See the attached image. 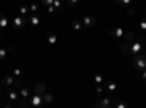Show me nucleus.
I'll use <instances>...</instances> for the list:
<instances>
[{"instance_id": "obj_1", "label": "nucleus", "mask_w": 146, "mask_h": 108, "mask_svg": "<svg viewBox=\"0 0 146 108\" xmlns=\"http://www.w3.org/2000/svg\"><path fill=\"white\" fill-rule=\"evenodd\" d=\"M133 66H135L137 70H145L146 69V54H143V53H139L137 54V57L133 60Z\"/></svg>"}, {"instance_id": "obj_2", "label": "nucleus", "mask_w": 146, "mask_h": 108, "mask_svg": "<svg viewBox=\"0 0 146 108\" xmlns=\"http://www.w3.org/2000/svg\"><path fill=\"white\" fill-rule=\"evenodd\" d=\"M2 83L3 86H15V88H21V80H15V78L12 75H5L2 78Z\"/></svg>"}, {"instance_id": "obj_3", "label": "nucleus", "mask_w": 146, "mask_h": 108, "mask_svg": "<svg viewBox=\"0 0 146 108\" xmlns=\"http://www.w3.org/2000/svg\"><path fill=\"white\" fill-rule=\"evenodd\" d=\"M29 104L34 108H41V107L45 105L44 99H42V95H40V93H35L34 97H29Z\"/></svg>"}, {"instance_id": "obj_4", "label": "nucleus", "mask_w": 146, "mask_h": 108, "mask_svg": "<svg viewBox=\"0 0 146 108\" xmlns=\"http://www.w3.org/2000/svg\"><path fill=\"white\" fill-rule=\"evenodd\" d=\"M142 48H143V45H142V41L140 40H136V41H131L130 42V51H131V54L142 53Z\"/></svg>"}, {"instance_id": "obj_5", "label": "nucleus", "mask_w": 146, "mask_h": 108, "mask_svg": "<svg viewBox=\"0 0 146 108\" xmlns=\"http://www.w3.org/2000/svg\"><path fill=\"white\" fill-rule=\"evenodd\" d=\"M25 23H27L25 16L19 15V16H15V18H13V22H12V25H13V28H15V29H21L23 25H25Z\"/></svg>"}, {"instance_id": "obj_6", "label": "nucleus", "mask_w": 146, "mask_h": 108, "mask_svg": "<svg viewBox=\"0 0 146 108\" xmlns=\"http://www.w3.org/2000/svg\"><path fill=\"white\" fill-rule=\"evenodd\" d=\"M96 23V19L94 18V16H83L82 18V25H83V28H92L94 25Z\"/></svg>"}, {"instance_id": "obj_7", "label": "nucleus", "mask_w": 146, "mask_h": 108, "mask_svg": "<svg viewBox=\"0 0 146 108\" xmlns=\"http://www.w3.org/2000/svg\"><path fill=\"white\" fill-rule=\"evenodd\" d=\"M110 34H111V37H113V38H123L124 29H123V28H118V27H114V28H111Z\"/></svg>"}, {"instance_id": "obj_8", "label": "nucleus", "mask_w": 146, "mask_h": 108, "mask_svg": "<svg viewBox=\"0 0 146 108\" xmlns=\"http://www.w3.org/2000/svg\"><path fill=\"white\" fill-rule=\"evenodd\" d=\"M28 22H29L31 27H38L41 21H40V16L36 15V13H31V15L28 16Z\"/></svg>"}, {"instance_id": "obj_9", "label": "nucleus", "mask_w": 146, "mask_h": 108, "mask_svg": "<svg viewBox=\"0 0 146 108\" xmlns=\"http://www.w3.org/2000/svg\"><path fill=\"white\" fill-rule=\"evenodd\" d=\"M95 105L98 108H108L110 105H111V101H110V98H100L95 102Z\"/></svg>"}, {"instance_id": "obj_10", "label": "nucleus", "mask_w": 146, "mask_h": 108, "mask_svg": "<svg viewBox=\"0 0 146 108\" xmlns=\"http://www.w3.org/2000/svg\"><path fill=\"white\" fill-rule=\"evenodd\" d=\"M108 92H111V93H114L115 91H117V83L115 82H113V80H108L107 83H105V86H104Z\"/></svg>"}, {"instance_id": "obj_11", "label": "nucleus", "mask_w": 146, "mask_h": 108, "mask_svg": "<svg viewBox=\"0 0 146 108\" xmlns=\"http://www.w3.org/2000/svg\"><path fill=\"white\" fill-rule=\"evenodd\" d=\"M47 41H48V44H50V45H56L57 44V35L53 31H50V32L47 34Z\"/></svg>"}, {"instance_id": "obj_12", "label": "nucleus", "mask_w": 146, "mask_h": 108, "mask_svg": "<svg viewBox=\"0 0 146 108\" xmlns=\"http://www.w3.org/2000/svg\"><path fill=\"white\" fill-rule=\"evenodd\" d=\"M34 91H35V93H40V95H42L44 92H45V85L42 82H38L36 85L34 86Z\"/></svg>"}, {"instance_id": "obj_13", "label": "nucleus", "mask_w": 146, "mask_h": 108, "mask_svg": "<svg viewBox=\"0 0 146 108\" xmlns=\"http://www.w3.org/2000/svg\"><path fill=\"white\" fill-rule=\"evenodd\" d=\"M123 40H126L127 42H131V41H135V34H133L131 31H124Z\"/></svg>"}, {"instance_id": "obj_14", "label": "nucleus", "mask_w": 146, "mask_h": 108, "mask_svg": "<svg viewBox=\"0 0 146 108\" xmlns=\"http://www.w3.org/2000/svg\"><path fill=\"white\" fill-rule=\"evenodd\" d=\"M12 50H13V47H12V45L7 47V50L6 48H0V62H2V60L7 56V53H12Z\"/></svg>"}, {"instance_id": "obj_15", "label": "nucleus", "mask_w": 146, "mask_h": 108, "mask_svg": "<svg viewBox=\"0 0 146 108\" xmlns=\"http://www.w3.org/2000/svg\"><path fill=\"white\" fill-rule=\"evenodd\" d=\"M72 28L75 29V31H80V29L83 28L82 21H79V19H73V22H72Z\"/></svg>"}, {"instance_id": "obj_16", "label": "nucleus", "mask_w": 146, "mask_h": 108, "mask_svg": "<svg viewBox=\"0 0 146 108\" xmlns=\"http://www.w3.org/2000/svg\"><path fill=\"white\" fill-rule=\"evenodd\" d=\"M7 23H9L7 16L3 15V13H0V28H6V27H7Z\"/></svg>"}, {"instance_id": "obj_17", "label": "nucleus", "mask_w": 146, "mask_h": 108, "mask_svg": "<svg viewBox=\"0 0 146 108\" xmlns=\"http://www.w3.org/2000/svg\"><path fill=\"white\" fill-rule=\"evenodd\" d=\"M42 99H44V104H50V102H53V99H54V97H53V93H42Z\"/></svg>"}, {"instance_id": "obj_18", "label": "nucleus", "mask_w": 146, "mask_h": 108, "mask_svg": "<svg viewBox=\"0 0 146 108\" xmlns=\"http://www.w3.org/2000/svg\"><path fill=\"white\" fill-rule=\"evenodd\" d=\"M121 53L126 54V56L131 54V51H130V42H127V44H124V45H121Z\"/></svg>"}, {"instance_id": "obj_19", "label": "nucleus", "mask_w": 146, "mask_h": 108, "mask_svg": "<svg viewBox=\"0 0 146 108\" xmlns=\"http://www.w3.org/2000/svg\"><path fill=\"white\" fill-rule=\"evenodd\" d=\"M21 97L22 98H29V89L28 88H25V86H21Z\"/></svg>"}, {"instance_id": "obj_20", "label": "nucleus", "mask_w": 146, "mask_h": 108, "mask_svg": "<svg viewBox=\"0 0 146 108\" xmlns=\"http://www.w3.org/2000/svg\"><path fill=\"white\" fill-rule=\"evenodd\" d=\"M7 97H9V99H10V101H16V99H18V93H16V91L10 89V91H9V93H7Z\"/></svg>"}, {"instance_id": "obj_21", "label": "nucleus", "mask_w": 146, "mask_h": 108, "mask_svg": "<svg viewBox=\"0 0 146 108\" xmlns=\"http://www.w3.org/2000/svg\"><path fill=\"white\" fill-rule=\"evenodd\" d=\"M94 80H95L96 85H101V83L104 82V78H102V75H101V73H96V75L94 76Z\"/></svg>"}, {"instance_id": "obj_22", "label": "nucleus", "mask_w": 146, "mask_h": 108, "mask_svg": "<svg viewBox=\"0 0 146 108\" xmlns=\"http://www.w3.org/2000/svg\"><path fill=\"white\" fill-rule=\"evenodd\" d=\"M104 86H102V83L101 85H96V88H95V93L98 95V97H102V93H104Z\"/></svg>"}, {"instance_id": "obj_23", "label": "nucleus", "mask_w": 146, "mask_h": 108, "mask_svg": "<svg viewBox=\"0 0 146 108\" xmlns=\"http://www.w3.org/2000/svg\"><path fill=\"white\" fill-rule=\"evenodd\" d=\"M58 10H60V9H57V7H54L53 5H50V6H47V12H48V13H50V15H54V13H58Z\"/></svg>"}, {"instance_id": "obj_24", "label": "nucleus", "mask_w": 146, "mask_h": 108, "mask_svg": "<svg viewBox=\"0 0 146 108\" xmlns=\"http://www.w3.org/2000/svg\"><path fill=\"white\" fill-rule=\"evenodd\" d=\"M19 12H21V15H22V16H25V15H28V12H29V7H28V6H21Z\"/></svg>"}, {"instance_id": "obj_25", "label": "nucleus", "mask_w": 146, "mask_h": 108, "mask_svg": "<svg viewBox=\"0 0 146 108\" xmlns=\"http://www.w3.org/2000/svg\"><path fill=\"white\" fill-rule=\"evenodd\" d=\"M80 0H67V6L69 7H75L76 5H79Z\"/></svg>"}, {"instance_id": "obj_26", "label": "nucleus", "mask_w": 146, "mask_h": 108, "mask_svg": "<svg viewBox=\"0 0 146 108\" xmlns=\"http://www.w3.org/2000/svg\"><path fill=\"white\" fill-rule=\"evenodd\" d=\"M139 25H140V28H142L143 31H146V16H143V19H140Z\"/></svg>"}, {"instance_id": "obj_27", "label": "nucleus", "mask_w": 146, "mask_h": 108, "mask_svg": "<svg viewBox=\"0 0 146 108\" xmlns=\"http://www.w3.org/2000/svg\"><path fill=\"white\" fill-rule=\"evenodd\" d=\"M29 10H32V13H35L36 10H38V3H31V6H29Z\"/></svg>"}, {"instance_id": "obj_28", "label": "nucleus", "mask_w": 146, "mask_h": 108, "mask_svg": "<svg viewBox=\"0 0 146 108\" xmlns=\"http://www.w3.org/2000/svg\"><path fill=\"white\" fill-rule=\"evenodd\" d=\"M22 73H23L22 69H18V67H16V69L13 70V75H15V78H21V76H22Z\"/></svg>"}, {"instance_id": "obj_29", "label": "nucleus", "mask_w": 146, "mask_h": 108, "mask_svg": "<svg viewBox=\"0 0 146 108\" xmlns=\"http://www.w3.org/2000/svg\"><path fill=\"white\" fill-rule=\"evenodd\" d=\"M121 6H124V7H129L130 5H131V0H121V3H120Z\"/></svg>"}, {"instance_id": "obj_30", "label": "nucleus", "mask_w": 146, "mask_h": 108, "mask_svg": "<svg viewBox=\"0 0 146 108\" xmlns=\"http://www.w3.org/2000/svg\"><path fill=\"white\" fill-rule=\"evenodd\" d=\"M53 2H54V0H41V3H42V5H45V6L53 5Z\"/></svg>"}, {"instance_id": "obj_31", "label": "nucleus", "mask_w": 146, "mask_h": 108, "mask_svg": "<svg viewBox=\"0 0 146 108\" xmlns=\"http://www.w3.org/2000/svg\"><path fill=\"white\" fill-rule=\"evenodd\" d=\"M127 13H129V15H135V13H136V10H135V9H131V7H129V9H127Z\"/></svg>"}, {"instance_id": "obj_32", "label": "nucleus", "mask_w": 146, "mask_h": 108, "mask_svg": "<svg viewBox=\"0 0 146 108\" xmlns=\"http://www.w3.org/2000/svg\"><path fill=\"white\" fill-rule=\"evenodd\" d=\"M115 107H117V108H126L127 104H121V102H118V104H115Z\"/></svg>"}, {"instance_id": "obj_33", "label": "nucleus", "mask_w": 146, "mask_h": 108, "mask_svg": "<svg viewBox=\"0 0 146 108\" xmlns=\"http://www.w3.org/2000/svg\"><path fill=\"white\" fill-rule=\"evenodd\" d=\"M142 78L146 80V69H145V70H142Z\"/></svg>"}, {"instance_id": "obj_34", "label": "nucleus", "mask_w": 146, "mask_h": 108, "mask_svg": "<svg viewBox=\"0 0 146 108\" xmlns=\"http://www.w3.org/2000/svg\"><path fill=\"white\" fill-rule=\"evenodd\" d=\"M114 2H115L117 5H120V3H121V0H114Z\"/></svg>"}, {"instance_id": "obj_35", "label": "nucleus", "mask_w": 146, "mask_h": 108, "mask_svg": "<svg viewBox=\"0 0 146 108\" xmlns=\"http://www.w3.org/2000/svg\"><path fill=\"white\" fill-rule=\"evenodd\" d=\"M3 98V93H2V89H0V99Z\"/></svg>"}, {"instance_id": "obj_36", "label": "nucleus", "mask_w": 146, "mask_h": 108, "mask_svg": "<svg viewBox=\"0 0 146 108\" xmlns=\"http://www.w3.org/2000/svg\"><path fill=\"white\" fill-rule=\"evenodd\" d=\"M0 38H2V32H0Z\"/></svg>"}]
</instances>
